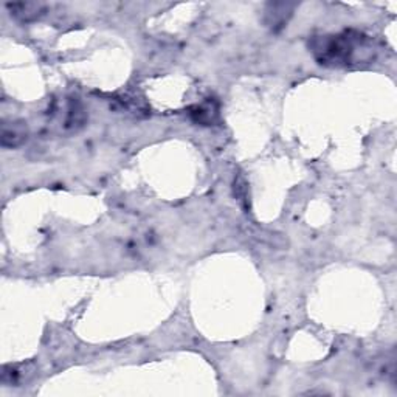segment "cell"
Listing matches in <instances>:
<instances>
[{
    "label": "cell",
    "instance_id": "obj_4",
    "mask_svg": "<svg viewBox=\"0 0 397 397\" xmlns=\"http://www.w3.org/2000/svg\"><path fill=\"white\" fill-rule=\"evenodd\" d=\"M6 8L11 11V16L22 22H32L39 19L44 11H46V6L42 4L36 2H25V4H8Z\"/></svg>",
    "mask_w": 397,
    "mask_h": 397
},
{
    "label": "cell",
    "instance_id": "obj_5",
    "mask_svg": "<svg viewBox=\"0 0 397 397\" xmlns=\"http://www.w3.org/2000/svg\"><path fill=\"white\" fill-rule=\"evenodd\" d=\"M191 114L194 117V122L209 124V123H213V117L217 114V112L213 108V104L205 103V104H200V106L194 108V112H191Z\"/></svg>",
    "mask_w": 397,
    "mask_h": 397
},
{
    "label": "cell",
    "instance_id": "obj_2",
    "mask_svg": "<svg viewBox=\"0 0 397 397\" xmlns=\"http://www.w3.org/2000/svg\"><path fill=\"white\" fill-rule=\"evenodd\" d=\"M30 131L24 119H10L4 122L0 131V143L6 149L20 148L28 140Z\"/></svg>",
    "mask_w": 397,
    "mask_h": 397
},
{
    "label": "cell",
    "instance_id": "obj_1",
    "mask_svg": "<svg viewBox=\"0 0 397 397\" xmlns=\"http://www.w3.org/2000/svg\"><path fill=\"white\" fill-rule=\"evenodd\" d=\"M313 58L327 67H344L356 61L357 50L362 46L360 34H325L315 36L309 44Z\"/></svg>",
    "mask_w": 397,
    "mask_h": 397
},
{
    "label": "cell",
    "instance_id": "obj_3",
    "mask_svg": "<svg viewBox=\"0 0 397 397\" xmlns=\"http://www.w3.org/2000/svg\"><path fill=\"white\" fill-rule=\"evenodd\" d=\"M294 6L292 4H271L267 5L266 10V25L268 28H272L273 32H278V30L286 27L289 22L292 13H294Z\"/></svg>",
    "mask_w": 397,
    "mask_h": 397
}]
</instances>
